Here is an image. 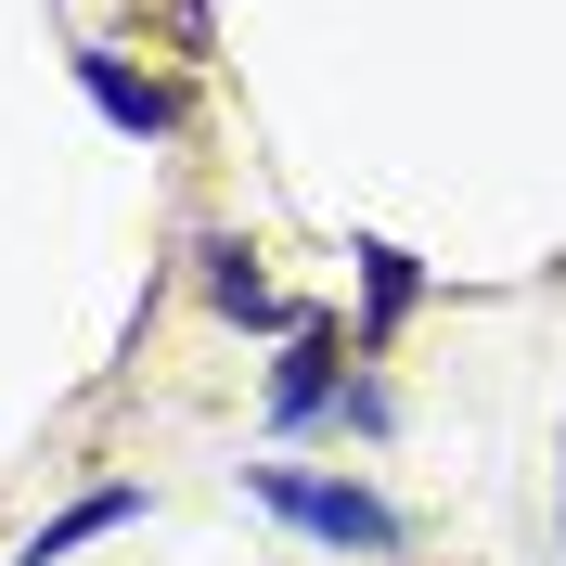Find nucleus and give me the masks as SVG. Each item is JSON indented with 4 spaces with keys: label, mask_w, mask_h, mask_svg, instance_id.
Masks as SVG:
<instances>
[{
    "label": "nucleus",
    "mask_w": 566,
    "mask_h": 566,
    "mask_svg": "<svg viewBox=\"0 0 566 566\" xmlns=\"http://www.w3.org/2000/svg\"><path fill=\"white\" fill-rule=\"evenodd\" d=\"M207 296H219V310H245V322H283V296H271V271H258L245 245H207Z\"/></svg>",
    "instance_id": "nucleus-5"
},
{
    "label": "nucleus",
    "mask_w": 566,
    "mask_h": 566,
    "mask_svg": "<svg viewBox=\"0 0 566 566\" xmlns=\"http://www.w3.org/2000/svg\"><path fill=\"white\" fill-rule=\"evenodd\" d=\"M360 283H374V335H387V322L412 310V258H399V245H360Z\"/></svg>",
    "instance_id": "nucleus-6"
},
{
    "label": "nucleus",
    "mask_w": 566,
    "mask_h": 566,
    "mask_svg": "<svg viewBox=\"0 0 566 566\" xmlns=\"http://www.w3.org/2000/svg\"><path fill=\"white\" fill-rule=\"evenodd\" d=\"M129 515H142V490H91V502H65V515H52V528L27 541V566H65L77 541H104V528H129Z\"/></svg>",
    "instance_id": "nucleus-4"
},
{
    "label": "nucleus",
    "mask_w": 566,
    "mask_h": 566,
    "mask_svg": "<svg viewBox=\"0 0 566 566\" xmlns=\"http://www.w3.org/2000/svg\"><path fill=\"white\" fill-rule=\"evenodd\" d=\"M245 490L271 502V515H296L310 541H335V554H387L399 541V515L374 490H348V476H296V463H245Z\"/></svg>",
    "instance_id": "nucleus-1"
},
{
    "label": "nucleus",
    "mask_w": 566,
    "mask_h": 566,
    "mask_svg": "<svg viewBox=\"0 0 566 566\" xmlns=\"http://www.w3.org/2000/svg\"><path fill=\"white\" fill-rule=\"evenodd\" d=\"M322 399H335V335H296L283 374H271V424H310Z\"/></svg>",
    "instance_id": "nucleus-3"
},
{
    "label": "nucleus",
    "mask_w": 566,
    "mask_h": 566,
    "mask_svg": "<svg viewBox=\"0 0 566 566\" xmlns=\"http://www.w3.org/2000/svg\"><path fill=\"white\" fill-rule=\"evenodd\" d=\"M77 91H91V104H104V116H116L129 142H168V129H180V104L155 91V77H129L116 52H77Z\"/></svg>",
    "instance_id": "nucleus-2"
}]
</instances>
